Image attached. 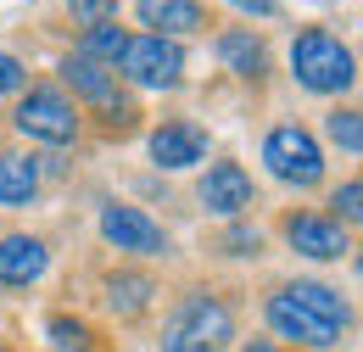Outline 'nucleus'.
Returning a JSON list of instances; mask_svg holds the SVG:
<instances>
[{"label": "nucleus", "instance_id": "obj_1", "mask_svg": "<svg viewBox=\"0 0 363 352\" xmlns=\"http://www.w3.org/2000/svg\"><path fill=\"white\" fill-rule=\"evenodd\" d=\"M56 79H62V89L79 101V112L95 118V134H101V140H129V134H140V118H145V112H140L135 89L123 84L112 67L84 62V56L73 50V56L56 62Z\"/></svg>", "mask_w": 363, "mask_h": 352}, {"label": "nucleus", "instance_id": "obj_2", "mask_svg": "<svg viewBox=\"0 0 363 352\" xmlns=\"http://www.w3.org/2000/svg\"><path fill=\"white\" fill-rule=\"evenodd\" d=\"M291 73L308 95H347L358 84V56L324 23H308V28L291 34Z\"/></svg>", "mask_w": 363, "mask_h": 352}, {"label": "nucleus", "instance_id": "obj_3", "mask_svg": "<svg viewBox=\"0 0 363 352\" xmlns=\"http://www.w3.org/2000/svg\"><path fill=\"white\" fill-rule=\"evenodd\" d=\"M11 129L23 134V140H34V145H79L84 140V112H79V101L67 95L62 84H28L17 95V106H11Z\"/></svg>", "mask_w": 363, "mask_h": 352}, {"label": "nucleus", "instance_id": "obj_4", "mask_svg": "<svg viewBox=\"0 0 363 352\" xmlns=\"http://www.w3.org/2000/svg\"><path fill=\"white\" fill-rule=\"evenodd\" d=\"M235 341V308L224 297L190 291L162 324V352H229Z\"/></svg>", "mask_w": 363, "mask_h": 352}, {"label": "nucleus", "instance_id": "obj_5", "mask_svg": "<svg viewBox=\"0 0 363 352\" xmlns=\"http://www.w3.org/2000/svg\"><path fill=\"white\" fill-rule=\"evenodd\" d=\"M112 73L129 89H179L184 84V45L162 34H129Z\"/></svg>", "mask_w": 363, "mask_h": 352}, {"label": "nucleus", "instance_id": "obj_6", "mask_svg": "<svg viewBox=\"0 0 363 352\" xmlns=\"http://www.w3.org/2000/svg\"><path fill=\"white\" fill-rule=\"evenodd\" d=\"M263 163H269V174L279 185H291V190H313L318 179H324V145L313 140V129H302V123H274L263 134Z\"/></svg>", "mask_w": 363, "mask_h": 352}, {"label": "nucleus", "instance_id": "obj_7", "mask_svg": "<svg viewBox=\"0 0 363 352\" xmlns=\"http://www.w3.org/2000/svg\"><path fill=\"white\" fill-rule=\"evenodd\" d=\"M274 229H279V241H285L296 258H313V263H341V258L352 252V229H341L330 213H313V207L279 213Z\"/></svg>", "mask_w": 363, "mask_h": 352}, {"label": "nucleus", "instance_id": "obj_8", "mask_svg": "<svg viewBox=\"0 0 363 352\" xmlns=\"http://www.w3.org/2000/svg\"><path fill=\"white\" fill-rule=\"evenodd\" d=\"M101 241L129 252V258H162L168 252V229L135 202H101Z\"/></svg>", "mask_w": 363, "mask_h": 352}, {"label": "nucleus", "instance_id": "obj_9", "mask_svg": "<svg viewBox=\"0 0 363 352\" xmlns=\"http://www.w3.org/2000/svg\"><path fill=\"white\" fill-rule=\"evenodd\" d=\"M145 145H151V163L162 168V174H184V168H196L207 151H213V134L201 129L196 118H184V112H174V118H162V123H151V134H145Z\"/></svg>", "mask_w": 363, "mask_h": 352}, {"label": "nucleus", "instance_id": "obj_10", "mask_svg": "<svg viewBox=\"0 0 363 352\" xmlns=\"http://www.w3.org/2000/svg\"><path fill=\"white\" fill-rule=\"evenodd\" d=\"M213 50H218V62H224V67L235 73V79H240V84H252V89L269 84L274 62H269V40H263L257 28L218 23V28H213Z\"/></svg>", "mask_w": 363, "mask_h": 352}, {"label": "nucleus", "instance_id": "obj_11", "mask_svg": "<svg viewBox=\"0 0 363 352\" xmlns=\"http://www.w3.org/2000/svg\"><path fill=\"white\" fill-rule=\"evenodd\" d=\"M201 207L213 213V219H246L252 207H257V185H252V174L235 163V157H218L207 174H201Z\"/></svg>", "mask_w": 363, "mask_h": 352}, {"label": "nucleus", "instance_id": "obj_12", "mask_svg": "<svg viewBox=\"0 0 363 352\" xmlns=\"http://www.w3.org/2000/svg\"><path fill=\"white\" fill-rule=\"evenodd\" d=\"M263 319H269V330L279 336V341H302V347H313V352H330L335 341H341V330H335V324H324L318 313L296 308L279 285L263 297Z\"/></svg>", "mask_w": 363, "mask_h": 352}, {"label": "nucleus", "instance_id": "obj_13", "mask_svg": "<svg viewBox=\"0 0 363 352\" xmlns=\"http://www.w3.org/2000/svg\"><path fill=\"white\" fill-rule=\"evenodd\" d=\"M135 17H140V28H145V34H162V40L218 28V17H213V6H207V0H135Z\"/></svg>", "mask_w": 363, "mask_h": 352}, {"label": "nucleus", "instance_id": "obj_14", "mask_svg": "<svg viewBox=\"0 0 363 352\" xmlns=\"http://www.w3.org/2000/svg\"><path fill=\"white\" fill-rule=\"evenodd\" d=\"M50 268V246L40 235H0V285L6 291H28L40 274Z\"/></svg>", "mask_w": 363, "mask_h": 352}, {"label": "nucleus", "instance_id": "obj_15", "mask_svg": "<svg viewBox=\"0 0 363 352\" xmlns=\"http://www.w3.org/2000/svg\"><path fill=\"white\" fill-rule=\"evenodd\" d=\"M279 291H285L296 308H308V313H318L324 324H335V330H347V324H352V302H347L335 285H318V280H285Z\"/></svg>", "mask_w": 363, "mask_h": 352}, {"label": "nucleus", "instance_id": "obj_16", "mask_svg": "<svg viewBox=\"0 0 363 352\" xmlns=\"http://www.w3.org/2000/svg\"><path fill=\"white\" fill-rule=\"evenodd\" d=\"M40 196V163L28 151H0V207H28Z\"/></svg>", "mask_w": 363, "mask_h": 352}, {"label": "nucleus", "instance_id": "obj_17", "mask_svg": "<svg viewBox=\"0 0 363 352\" xmlns=\"http://www.w3.org/2000/svg\"><path fill=\"white\" fill-rule=\"evenodd\" d=\"M151 297H157V280H151L145 268H118V274H106V302H112V313L140 319V313L151 308Z\"/></svg>", "mask_w": 363, "mask_h": 352}, {"label": "nucleus", "instance_id": "obj_18", "mask_svg": "<svg viewBox=\"0 0 363 352\" xmlns=\"http://www.w3.org/2000/svg\"><path fill=\"white\" fill-rule=\"evenodd\" d=\"M45 341L56 352H101L95 324H90V319H79V313H45Z\"/></svg>", "mask_w": 363, "mask_h": 352}, {"label": "nucleus", "instance_id": "obj_19", "mask_svg": "<svg viewBox=\"0 0 363 352\" xmlns=\"http://www.w3.org/2000/svg\"><path fill=\"white\" fill-rule=\"evenodd\" d=\"M129 40V28H118V23H95V28H79V56L84 62H101V67H112L118 62V50Z\"/></svg>", "mask_w": 363, "mask_h": 352}, {"label": "nucleus", "instance_id": "obj_20", "mask_svg": "<svg viewBox=\"0 0 363 352\" xmlns=\"http://www.w3.org/2000/svg\"><path fill=\"white\" fill-rule=\"evenodd\" d=\"M324 134L347 151V157H358L363 151V123H358V106H335L330 118H324Z\"/></svg>", "mask_w": 363, "mask_h": 352}, {"label": "nucleus", "instance_id": "obj_21", "mask_svg": "<svg viewBox=\"0 0 363 352\" xmlns=\"http://www.w3.org/2000/svg\"><path fill=\"white\" fill-rule=\"evenodd\" d=\"M363 213V179H347V185H335L330 190V219L341 224V229H352Z\"/></svg>", "mask_w": 363, "mask_h": 352}, {"label": "nucleus", "instance_id": "obj_22", "mask_svg": "<svg viewBox=\"0 0 363 352\" xmlns=\"http://www.w3.org/2000/svg\"><path fill=\"white\" fill-rule=\"evenodd\" d=\"M218 252H224V258H257V252H263V235H257L252 224H235V229L218 235Z\"/></svg>", "mask_w": 363, "mask_h": 352}, {"label": "nucleus", "instance_id": "obj_23", "mask_svg": "<svg viewBox=\"0 0 363 352\" xmlns=\"http://www.w3.org/2000/svg\"><path fill=\"white\" fill-rule=\"evenodd\" d=\"M67 17L84 23V28H95V23H118V0H67Z\"/></svg>", "mask_w": 363, "mask_h": 352}, {"label": "nucleus", "instance_id": "obj_24", "mask_svg": "<svg viewBox=\"0 0 363 352\" xmlns=\"http://www.w3.org/2000/svg\"><path fill=\"white\" fill-rule=\"evenodd\" d=\"M23 89H28V67L11 50H0V95H23Z\"/></svg>", "mask_w": 363, "mask_h": 352}, {"label": "nucleus", "instance_id": "obj_25", "mask_svg": "<svg viewBox=\"0 0 363 352\" xmlns=\"http://www.w3.org/2000/svg\"><path fill=\"white\" fill-rule=\"evenodd\" d=\"M240 11H252V17H279V0H235Z\"/></svg>", "mask_w": 363, "mask_h": 352}, {"label": "nucleus", "instance_id": "obj_26", "mask_svg": "<svg viewBox=\"0 0 363 352\" xmlns=\"http://www.w3.org/2000/svg\"><path fill=\"white\" fill-rule=\"evenodd\" d=\"M235 352H285L279 341H246V347H235Z\"/></svg>", "mask_w": 363, "mask_h": 352}, {"label": "nucleus", "instance_id": "obj_27", "mask_svg": "<svg viewBox=\"0 0 363 352\" xmlns=\"http://www.w3.org/2000/svg\"><path fill=\"white\" fill-rule=\"evenodd\" d=\"M0 352H6V347H0Z\"/></svg>", "mask_w": 363, "mask_h": 352}]
</instances>
